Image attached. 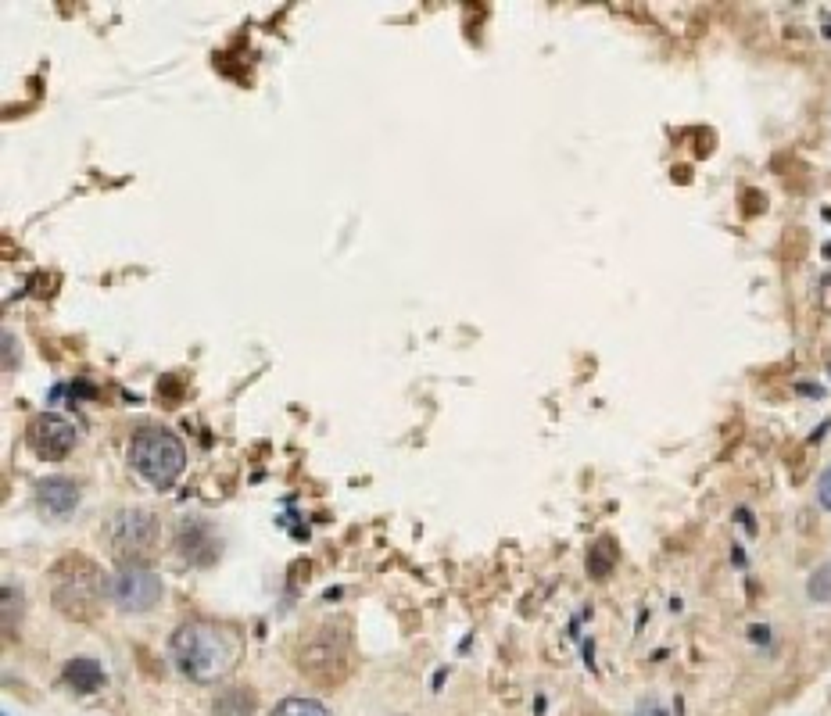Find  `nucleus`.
<instances>
[{
	"mask_svg": "<svg viewBox=\"0 0 831 716\" xmlns=\"http://www.w3.org/2000/svg\"><path fill=\"white\" fill-rule=\"evenodd\" d=\"M172 659L180 674L198 684H215L233 674L240 659V638L212 620H190L172 634Z\"/></svg>",
	"mask_w": 831,
	"mask_h": 716,
	"instance_id": "1",
	"label": "nucleus"
},
{
	"mask_svg": "<svg viewBox=\"0 0 831 716\" xmlns=\"http://www.w3.org/2000/svg\"><path fill=\"white\" fill-rule=\"evenodd\" d=\"M51 598L54 609L69 620H90L108 598V577H101L94 559L86 555H65L51 570Z\"/></svg>",
	"mask_w": 831,
	"mask_h": 716,
	"instance_id": "2",
	"label": "nucleus"
},
{
	"mask_svg": "<svg viewBox=\"0 0 831 716\" xmlns=\"http://www.w3.org/2000/svg\"><path fill=\"white\" fill-rule=\"evenodd\" d=\"M129 462L147 484H155L158 491L172 487L187 469V448L172 430L165 427H144L129 441Z\"/></svg>",
	"mask_w": 831,
	"mask_h": 716,
	"instance_id": "3",
	"label": "nucleus"
},
{
	"mask_svg": "<svg viewBox=\"0 0 831 716\" xmlns=\"http://www.w3.org/2000/svg\"><path fill=\"white\" fill-rule=\"evenodd\" d=\"M352 666V645H348V631L334 627V623H319L312 627L298 648V670L319 684H337Z\"/></svg>",
	"mask_w": 831,
	"mask_h": 716,
	"instance_id": "4",
	"label": "nucleus"
},
{
	"mask_svg": "<svg viewBox=\"0 0 831 716\" xmlns=\"http://www.w3.org/2000/svg\"><path fill=\"white\" fill-rule=\"evenodd\" d=\"M158 530H162L158 516L151 509H140V505L112 512V520L104 523L108 548H112L119 563H144L158 545Z\"/></svg>",
	"mask_w": 831,
	"mask_h": 716,
	"instance_id": "5",
	"label": "nucleus"
},
{
	"mask_svg": "<svg viewBox=\"0 0 831 716\" xmlns=\"http://www.w3.org/2000/svg\"><path fill=\"white\" fill-rule=\"evenodd\" d=\"M162 591V577L144 563H119V570L108 573V602L119 613H151Z\"/></svg>",
	"mask_w": 831,
	"mask_h": 716,
	"instance_id": "6",
	"label": "nucleus"
},
{
	"mask_svg": "<svg viewBox=\"0 0 831 716\" xmlns=\"http://www.w3.org/2000/svg\"><path fill=\"white\" fill-rule=\"evenodd\" d=\"M26 441L40 459H65L76 448L79 434L76 423L65 419L61 412H40V416L29 419Z\"/></svg>",
	"mask_w": 831,
	"mask_h": 716,
	"instance_id": "7",
	"label": "nucleus"
},
{
	"mask_svg": "<svg viewBox=\"0 0 831 716\" xmlns=\"http://www.w3.org/2000/svg\"><path fill=\"white\" fill-rule=\"evenodd\" d=\"M36 505L51 516H69L72 509L79 505V487L76 480L65 477H47L36 484Z\"/></svg>",
	"mask_w": 831,
	"mask_h": 716,
	"instance_id": "8",
	"label": "nucleus"
},
{
	"mask_svg": "<svg viewBox=\"0 0 831 716\" xmlns=\"http://www.w3.org/2000/svg\"><path fill=\"white\" fill-rule=\"evenodd\" d=\"M65 681H69L76 691H83V695H90V691L104 688V666L90 656H76V659H69V666H65Z\"/></svg>",
	"mask_w": 831,
	"mask_h": 716,
	"instance_id": "9",
	"label": "nucleus"
},
{
	"mask_svg": "<svg viewBox=\"0 0 831 716\" xmlns=\"http://www.w3.org/2000/svg\"><path fill=\"white\" fill-rule=\"evenodd\" d=\"M215 716H255V695L248 688H226L219 699L212 702Z\"/></svg>",
	"mask_w": 831,
	"mask_h": 716,
	"instance_id": "10",
	"label": "nucleus"
},
{
	"mask_svg": "<svg viewBox=\"0 0 831 716\" xmlns=\"http://www.w3.org/2000/svg\"><path fill=\"white\" fill-rule=\"evenodd\" d=\"M613 566H617V545L609 537H599L592 545V552H588V573L592 577H609Z\"/></svg>",
	"mask_w": 831,
	"mask_h": 716,
	"instance_id": "11",
	"label": "nucleus"
},
{
	"mask_svg": "<svg viewBox=\"0 0 831 716\" xmlns=\"http://www.w3.org/2000/svg\"><path fill=\"white\" fill-rule=\"evenodd\" d=\"M269 716H330V709L316 699H301V695H294V699H283Z\"/></svg>",
	"mask_w": 831,
	"mask_h": 716,
	"instance_id": "12",
	"label": "nucleus"
},
{
	"mask_svg": "<svg viewBox=\"0 0 831 716\" xmlns=\"http://www.w3.org/2000/svg\"><path fill=\"white\" fill-rule=\"evenodd\" d=\"M806 591H810V598H814V602L828 606V602H831V563L817 566V570L810 573V584H806Z\"/></svg>",
	"mask_w": 831,
	"mask_h": 716,
	"instance_id": "13",
	"label": "nucleus"
},
{
	"mask_svg": "<svg viewBox=\"0 0 831 716\" xmlns=\"http://www.w3.org/2000/svg\"><path fill=\"white\" fill-rule=\"evenodd\" d=\"M15 602H22V591H15L8 584V588H4V627H8V631H15ZM18 613H22V606H18Z\"/></svg>",
	"mask_w": 831,
	"mask_h": 716,
	"instance_id": "14",
	"label": "nucleus"
},
{
	"mask_svg": "<svg viewBox=\"0 0 831 716\" xmlns=\"http://www.w3.org/2000/svg\"><path fill=\"white\" fill-rule=\"evenodd\" d=\"M817 498H821V505L831 512V466L824 469V477H821V487H817Z\"/></svg>",
	"mask_w": 831,
	"mask_h": 716,
	"instance_id": "15",
	"label": "nucleus"
},
{
	"mask_svg": "<svg viewBox=\"0 0 831 716\" xmlns=\"http://www.w3.org/2000/svg\"><path fill=\"white\" fill-rule=\"evenodd\" d=\"M638 716H667V713H663V709L656 706V702H645V706L638 709Z\"/></svg>",
	"mask_w": 831,
	"mask_h": 716,
	"instance_id": "16",
	"label": "nucleus"
}]
</instances>
